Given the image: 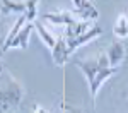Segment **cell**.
<instances>
[{
	"instance_id": "7a4b0ae2",
	"label": "cell",
	"mask_w": 128,
	"mask_h": 113,
	"mask_svg": "<svg viewBox=\"0 0 128 113\" xmlns=\"http://www.w3.org/2000/svg\"><path fill=\"white\" fill-rule=\"evenodd\" d=\"M26 89L12 74H9V84L0 89V113H16L24 99Z\"/></svg>"
},
{
	"instance_id": "9a60e30c",
	"label": "cell",
	"mask_w": 128,
	"mask_h": 113,
	"mask_svg": "<svg viewBox=\"0 0 128 113\" xmlns=\"http://www.w3.org/2000/svg\"><path fill=\"white\" fill-rule=\"evenodd\" d=\"M125 96H128V87H126V91H125Z\"/></svg>"
},
{
	"instance_id": "ba28073f",
	"label": "cell",
	"mask_w": 128,
	"mask_h": 113,
	"mask_svg": "<svg viewBox=\"0 0 128 113\" xmlns=\"http://www.w3.org/2000/svg\"><path fill=\"white\" fill-rule=\"evenodd\" d=\"M22 16L26 14V2H16V0H0V16Z\"/></svg>"
},
{
	"instance_id": "30bf717a",
	"label": "cell",
	"mask_w": 128,
	"mask_h": 113,
	"mask_svg": "<svg viewBox=\"0 0 128 113\" xmlns=\"http://www.w3.org/2000/svg\"><path fill=\"white\" fill-rule=\"evenodd\" d=\"M34 29L38 31V34H40V38H41V41L48 46L50 50H53V46H55V43H56V36H53L51 33H50L43 24H41L40 21H36L34 22Z\"/></svg>"
},
{
	"instance_id": "5bb4252c",
	"label": "cell",
	"mask_w": 128,
	"mask_h": 113,
	"mask_svg": "<svg viewBox=\"0 0 128 113\" xmlns=\"http://www.w3.org/2000/svg\"><path fill=\"white\" fill-rule=\"evenodd\" d=\"M70 113H82V111H79V110H74V108H70Z\"/></svg>"
},
{
	"instance_id": "4fadbf2b",
	"label": "cell",
	"mask_w": 128,
	"mask_h": 113,
	"mask_svg": "<svg viewBox=\"0 0 128 113\" xmlns=\"http://www.w3.org/2000/svg\"><path fill=\"white\" fill-rule=\"evenodd\" d=\"M32 113H51V111H48L46 108H43L41 104H34L32 106Z\"/></svg>"
},
{
	"instance_id": "6da1fadb",
	"label": "cell",
	"mask_w": 128,
	"mask_h": 113,
	"mask_svg": "<svg viewBox=\"0 0 128 113\" xmlns=\"http://www.w3.org/2000/svg\"><path fill=\"white\" fill-rule=\"evenodd\" d=\"M74 63H75L77 69L84 74V77H86V81H87V84H89V92H90L92 104L96 106V99H98L101 86L108 81L111 75H114V74L118 72V69L109 65L106 53H101L96 58H87V60L79 58V60H75Z\"/></svg>"
},
{
	"instance_id": "52a82bcc",
	"label": "cell",
	"mask_w": 128,
	"mask_h": 113,
	"mask_svg": "<svg viewBox=\"0 0 128 113\" xmlns=\"http://www.w3.org/2000/svg\"><path fill=\"white\" fill-rule=\"evenodd\" d=\"M51 58H53V63L56 65V67H63L67 60L70 58V53L67 50V40H65V34L63 36H60L56 38V43H55V46H53V50H51Z\"/></svg>"
},
{
	"instance_id": "277c9868",
	"label": "cell",
	"mask_w": 128,
	"mask_h": 113,
	"mask_svg": "<svg viewBox=\"0 0 128 113\" xmlns=\"http://www.w3.org/2000/svg\"><path fill=\"white\" fill-rule=\"evenodd\" d=\"M104 53H106V57H108L109 65H111V67H116V69H120V65L126 58V48H125V45H123L121 41H113Z\"/></svg>"
},
{
	"instance_id": "3957f363",
	"label": "cell",
	"mask_w": 128,
	"mask_h": 113,
	"mask_svg": "<svg viewBox=\"0 0 128 113\" xmlns=\"http://www.w3.org/2000/svg\"><path fill=\"white\" fill-rule=\"evenodd\" d=\"M101 34H102V29L98 28V26H92L89 31L82 33V34H79V36H67V34H65L67 50H68V53L72 55L79 46H82V45H86V43H89V41H92V40H96V38L101 36Z\"/></svg>"
},
{
	"instance_id": "9c48e42d",
	"label": "cell",
	"mask_w": 128,
	"mask_h": 113,
	"mask_svg": "<svg viewBox=\"0 0 128 113\" xmlns=\"http://www.w3.org/2000/svg\"><path fill=\"white\" fill-rule=\"evenodd\" d=\"M113 34L120 38V40H123V38H126L128 36V16L125 12H120L116 21H114V26H113Z\"/></svg>"
},
{
	"instance_id": "7c38bea8",
	"label": "cell",
	"mask_w": 128,
	"mask_h": 113,
	"mask_svg": "<svg viewBox=\"0 0 128 113\" xmlns=\"http://www.w3.org/2000/svg\"><path fill=\"white\" fill-rule=\"evenodd\" d=\"M4 38H0V77H2V74L5 72V67H4V62H2V57H4Z\"/></svg>"
},
{
	"instance_id": "8992f818",
	"label": "cell",
	"mask_w": 128,
	"mask_h": 113,
	"mask_svg": "<svg viewBox=\"0 0 128 113\" xmlns=\"http://www.w3.org/2000/svg\"><path fill=\"white\" fill-rule=\"evenodd\" d=\"M32 29H34V24H31V22H28L22 29L14 36V40L10 41L9 45L4 48V51L10 50V48H20V50H26L28 48V45H29V40H31V33H32Z\"/></svg>"
},
{
	"instance_id": "8fae6325",
	"label": "cell",
	"mask_w": 128,
	"mask_h": 113,
	"mask_svg": "<svg viewBox=\"0 0 128 113\" xmlns=\"http://www.w3.org/2000/svg\"><path fill=\"white\" fill-rule=\"evenodd\" d=\"M38 4H40V0H26V14L24 16L31 24H34L36 17H38Z\"/></svg>"
},
{
	"instance_id": "5b68a950",
	"label": "cell",
	"mask_w": 128,
	"mask_h": 113,
	"mask_svg": "<svg viewBox=\"0 0 128 113\" xmlns=\"http://www.w3.org/2000/svg\"><path fill=\"white\" fill-rule=\"evenodd\" d=\"M72 4H74V7H75V12L79 14L82 21H98L99 17V12L98 9L92 5V2L90 0H72Z\"/></svg>"
}]
</instances>
